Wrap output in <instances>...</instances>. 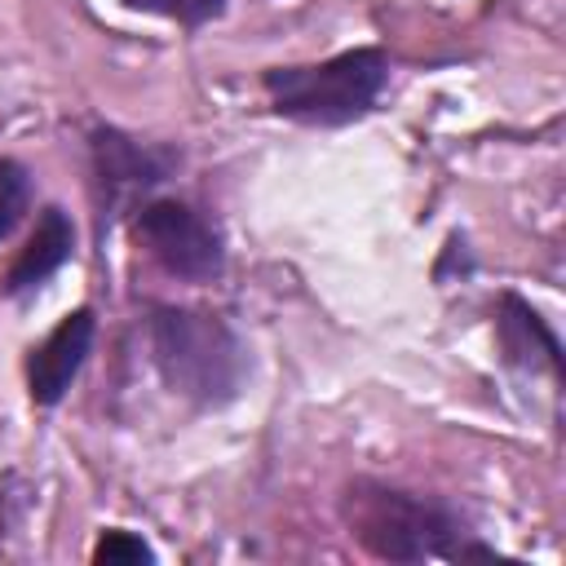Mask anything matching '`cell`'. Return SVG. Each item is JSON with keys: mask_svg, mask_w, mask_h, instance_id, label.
<instances>
[{"mask_svg": "<svg viewBox=\"0 0 566 566\" xmlns=\"http://www.w3.org/2000/svg\"><path fill=\"white\" fill-rule=\"evenodd\" d=\"M88 168H93V203L97 234H106L124 208L150 199L181 168V150L168 142H142L119 124L88 128Z\"/></svg>", "mask_w": 566, "mask_h": 566, "instance_id": "cell-4", "label": "cell"}, {"mask_svg": "<svg viewBox=\"0 0 566 566\" xmlns=\"http://www.w3.org/2000/svg\"><path fill=\"white\" fill-rule=\"evenodd\" d=\"M71 256H75V221H71V212H66L62 203H44V208L35 212V226H31L27 243L18 248L13 265L4 270L0 292H4L9 301L31 296V292H40Z\"/></svg>", "mask_w": 566, "mask_h": 566, "instance_id": "cell-8", "label": "cell"}, {"mask_svg": "<svg viewBox=\"0 0 566 566\" xmlns=\"http://www.w3.org/2000/svg\"><path fill=\"white\" fill-rule=\"evenodd\" d=\"M385 84H389V53L380 44H354L323 62L261 71V93L270 111L305 128H345L367 119Z\"/></svg>", "mask_w": 566, "mask_h": 566, "instance_id": "cell-3", "label": "cell"}, {"mask_svg": "<svg viewBox=\"0 0 566 566\" xmlns=\"http://www.w3.org/2000/svg\"><path fill=\"white\" fill-rule=\"evenodd\" d=\"M133 239L137 248L181 283H212L226 274V234L221 226L172 195H150L133 208Z\"/></svg>", "mask_w": 566, "mask_h": 566, "instance_id": "cell-5", "label": "cell"}, {"mask_svg": "<svg viewBox=\"0 0 566 566\" xmlns=\"http://www.w3.org/2000/svg\"><path fill=\"white\" fill-rule=\"evenodd\" d=\"M35 203V177L22 159L13 155H0V243L13 239V230L27 221Z\"/></svg>", "mask_w": 566, "mask_h": 566, "instance_id": "cell-9", "label": "cell"}, {"mask_svg": "<svg viewBox=\"0 0 566 566\" xmlns=\"http://www.w3.org/2000/svg\"><path fill=\"white\" fill-rule=\"evenodd\" d=\"M31 513V482L18 469L0 473V539H9Z\"/></svg>", "mask_w": 566, "mask_h": 566, "instance_id": "cell-12", "label": "cell"}, {"mask_svg": "<svg viewBox=\"0 0 566 566\" xmlns=\"http://www.w3.org/2000/svg\"><path fill=\"white\" fill-rule=\"evenodd\" d=\"M119 4L133 9V13L168 18V22L186 27V31H199V27L217 22V18H226V9H230V0H119Z\"/></svg>", "mask_w": 566, "mask_h": 566, "instance_id": "cell-10", "label": "cell"}, {"mask_svg": "<svg viewBox=\"0 0 566 566\" xmlns=\"http://www.w3.org/2000/svg\"><path fill=\"white\" fill-rule=\"evenodd\" d=\"M340 517L354 544L376 562H469L500 557L478 539L469 517L442 495H424L380 478H354L340 491Z\"/></svg>", "mask_w": 566, "mask_h": 566, "instance_id": "cell-1", "label": "cell"}, {"mask_svg": "<svg viewBox=\"0 0 566 566\" xmlns=\"http://www.w3.org/2000/svg\"><path fill=\"white\" fill-rule=\"evenodd\" d=\"M88 562H93V566H142V562L150 566V562H155V548H150L137 531L111 526V531H102V535H97V544H93Z\"/></svg>", "mask_w": 566, "mask_h": 566, "instance_id": "cell-11", "label": "cell"}, {"mask_svg": "<svg viewBox=\"0 0 566 566\" xmlns=\"http://www.w3.org/2000/svg\"><path fill=\"white\" fill-rule=\"evenodd\" d=\"M146 358L159 385L195 411H221L252 380V349L230 318L199 305L155 301L146 310Z\"/></svg>", "mask_w": 566, "mask_h": 566, "instance_id": "cell-2", "label": "cell"}, {"mask_svg": "<svg viewBox=\"0 0 566 566\" xmlns=\"http://www.w3.org/2000/svg\"><path fill=\"white\" fill-rule=\"evenodd\" d=\"M495 345L500 358L526 376L548 371L553 380H562V340L553 332V323L513 287H504L495 296Z\"/></svg>", "mask_w": 566, "mask_h": 566, "instance_id": "cell-7", "label": "cell"}, {"mask_svg": "<svg viewBox=\"0 0 566 566\" xmlns=\"http://www.w3.org/2000/svg\"><path fill=\"white\" fill-rule=\"evenodd\" d=\"M93 340H97V310L93 305H75L66 310L40 345L27 349V363H22V376H27V398L44 411L62 407L71 385L80 380L88 354H93Z\"/></svg>", "mask_w": 566, "mask_h": 566, "instance_id": "cell-6", "label": "cell"}]
</instances>
